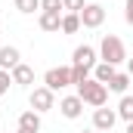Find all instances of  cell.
I'll return each mask as SVG.
<instances>
[{"instance_id": "obj_24", "label": "cell", "mask_w": 133, "mask_h": 133, "mask_svg": "<svg viewBox=\"0 0 133 133\" xmlns=\"http://www.w3.org/2000/svg\"><path fill=\"white\" fill-rule=\"evenodd\" d=\"M127 133H133V121H130V124H127Z\"/></svg>"}, {"instance_id": "obj_9", "label": "cell", "mask_w": 133, "mask_h": 133, "mask_svg": "<svg viewBox=\"0 0 133 133\" xmlns=\"http://www.w3.org/2000/svg\"><path fill=\"white\" fill-rule=\"evenodd\" d=\"M19 62H22V53H19L16 46H9V43L0 46V68H3V71H12Z\"/></svg>"}, {"instance_id": "obj_19", "label": "cell", "mask_w": 133, "mask_h": 133, "mask_svg": "<svg viewBox=\"0 0 133 133\" xmlns=\"http://www.w3.org/2000/svg\"><path fill=\"white\" fill-rule=\"evenodd\" d=\"M84 6H87V0H62V9L65 12H81Z\"/></svg>"}, {"instance_id": "obj_15", "label": "cell", "mask_w": 133, "mask_h": 133, "mask_svg": "<svg viewBox=\"0 0 133 133\" xmlns=\"http://www.w3.org/2000/svg\"><path fill=\"white\" fill-rule=\"evenodd\" d=\"M115 111H118V118H121V121H127V124H130V121H133V96H127V93H124Z\"/></svg>"}, {"instance_id": "obj_6", "label": "cell", "mask_w": 133, "mask_h": 133, "mask_svg": "<svg viewBox=\"0 0 133 133\" xmlns=\"http://www.w3.org/2000/svg\"><path fill=\"white\" fill-rule=\"evenodd\" d=\"M115 124H118V111H115V108H105V105H102V108L93 111V130L96 133L99 130H111Z\"/></svg>"}, {"instance_id": "obj_5", "label": "cell", "mask_w": 133, "mask_h": 133, "mask_svg": "<svg viewBox=\"0 0 133 133\" xmlns=\"http://www.w3.org/2000/svg\"><path fill=\"white\" fill-rule=\"evenodd\" d=\"M77 16H81V25L84 28H99L102 22H105V9H102L99 3H87Z\"/></svg>"}, {"instance_id": "obj_22", "label": "cell", "mask_w": 133, "mask_h": 133, "mask_svg": "<svg viewBox=\"0 0 133 133\" xmlns=\"http://www.w3.org/2000/svg\"><path fill=\"white\" fill-rule=\"evenodd\" d=\"M124 19H127V25H133V0H127V6H124Z\"/></svg>"}, {"instance_id": "obj_23", "label": "cell", "mask_w": 133, "mask_h": 133, "mask_svg": "<svg viewBox=\"0 0 133 133\" xmlns=\"http://www.w3.org/2000/svg\"><path fill=\"white\" fill-rule=\"evenodd\" d=\"M127 74L133 77V59H127Z\"/></svg>"}, {"instance_id": "obj_14", "label": "cell", "mask_w": 133, "mask_h": 133, "mask_svg": "<svg viewBox=\"0 0 133 133\" xmlns=\"http://www.w3.org/2000/svg\"><path fill=\"white\" fill-rule=\"evenodd\" d=\"M127 87H130V74H127V71H118V74L108 81V90H111V93H121V96H124Z\"/></svg>"}, {"instance_id": "obj_16", "label": "cell", "mask_w": 133, "mask_h": 133, "mask_svg": "<svg viewBox=\"0 0 133 133\" xmlns=\"http://www.w3.org/2000/svg\"><path fill=\"white\" fill-rule=\"evenodd\" d=\"M81 31V16L77 12H62V34H74Z\"/></svg>"}, {"instance_id": "obj_20", "label": "cell", "mask_w": 133, "mask_h": 133, "mask_svg": "<svg viewBox=\"0 0 133 133\" xmlns=\"http://www.w3.org/2000/svg\"><path fill=\"white\" fill-rule=\"evenodd\" d=\"M62 0H40V12H59Z\"/></svg>"}, {"instance_id": "obj_21", "label": "cell", "mask_w": 133, "mask_h": 133, "mask_svg": "<svg viewBox=\"0 0 133 133\" xmlns=\"http://www.w3.org/2000/svg\"><path fill=\"white\" fill-rule=\"evenodd\" d=\"M9 84H12V74L0 68V96H6V93H9Z\"/></svg>"}, {"instance_id": "obj_1", "label": "cell", "mask_w": 133, "mask_h": 133, "mask_svg": "<svg viewBox=\"0 0 133 133\" xmlns=\"http://www.w3.org/2000/svg\"><path fill=\"white\" fill-rule=\"evenodd\" d=\"M99 59L108 62V65H115V68L121 62H127V46H124V40L118 34H105L99 40Z\"/></svg>"}, {"instance_id": "obj_2", "label": "cell", "mask_w": 133, "mask_h": 133, "mask_svg": "<svg viewBox=\"0 0 133 133\" xmlns=\"http://www.w3.org/2000/svg\"><path fill=\"white\" fill-rule=\"evenodd\" d=\"M77 96L84 99V105H93V108H102V105L108 102V87H105V84H99L96 77H90V81L77 84Z\"/></svg>"}, {"instance_id": "obj_4", "label": "cell", "mask_w": 133, "mask_h": 133, "mask_svg": "<svg viewBox=\"0 0 133 133\" xmlns=\"http://www.w3.org/2000/svg\"><path fill=\"white\" fill-rule=\"evenodd\" d=\"M28 102H31V108L34 111H50V108H56V93L50 90V87H34L31 90V96H28Z\"/></svg>"}, {"instance_id": "obj_12", "label": "cell", "mask_w": 133, "mask_h": 133, "mask_svg": "<svg viewBox=\"0 0 133 133\" xmlns=\"http://www.w3.org/2000/svg\"><path fill=\"white\" fill-rule=\"evenodd\" d=\"M40 31H62V12H40Z\"/></svg>"}, {"instance_id": "obj_11", "label": "cell", "mask_w": 133, "mask_h": 133, "mask_svg": "<svg viewBox=\"0 0 133 133\" xmlns=\"http://www.w3.org/2000/svg\"><path fill=\"white\" fill-rule=\"evenodd\" d=\"M19 130H34V133H40V111H34V108L22 111V115H19Z\"/></svg>"}, {"instance_id": "obj_7", "label": "cell", "mask_w": 133, "mask_h": 133, "mask_svg": "<svg viewBox=\"0 0 133 133\" xmlns=\"http://www.w3.org/2000/svg\"><path fill=\"white\" fill-rule=\"evenodd\" d=\"M59 111L65 115L68 121H74V118H81L84 115V99L74 93V96H65V99H59Z\"/></svg>"}, {"instance_id": "obj_27", "label": "cell", "mask_w": 133, "mask_h": 133, "mask_svg": "<svg viewBox=\"0 0 133 133\" xmlns=\"http://www.w3.org/2000/svg\"><path fill=\"white\" fill-rule=\"evenodd\" d=\"M0 118H3V111H0Z\"/></svg>"}, {"instance_id": "obj_17", "label": "cell", "mask_w": 133, "mask_h": 133, "mask_svg": "<svg viewBox=\"0 0 133 133\" xmlns=\"http://www.w3.org/2000/svg\"><path fill=\"white\" fill-rule=\"evenodd\" d=\"M84 81H90V68L87 65H71V84L77 87V84H84Z\"/></svg>"}, {"instance_id": "obj_18", "label": "cell", "mask_w": 133, "mask_h": 133, "mask_svg": "<svg viewBox=\"0 0 133 133\" xmlns=\"http://www.w3.org/2000/svg\"><path fill=\"white\" fill-rule=\"evenodd\" d=\"M16 9L25 12V16H31L34 9H40V0H16Z\"/></svg>"}, {"instance_id": "obj_26", "label": "cell", "mask_w": 133, "mask_h": 133, "mask_svg": "<svg viewBox=\"0 0 133 133\" xmlns=\"http://www.w3.org/2000/svg\"><path fill=\"white\" fill-rule=\"evenodd\" d=\"M19 133H34V130H19Z\"/></svg>"}, {"instance_id": "obj_13", "label": "cell", "mask_w": 133, "mask_h": 133, "mask_svg": "<svg viewBox=\"0 0 133 133\" xmlns=\"http://www.w3.org/2000/svg\"><path fill=\"white\" fill-rule=\"evenodd\" d=\"M115 74H118V68L108 65V62H96V68H93V77H96L99 84H105V87H108V81H111Z\"/></svg>"}, {"instance_id": "obj_3", "label": "cell", "mask_w": 133, "mask_h": 133, "mask_svg": "<svg viewBox=\"0 0 133 133\" xmlns=\"http://www.w3.org/2000/svg\"><path fill=\"white\" fill-rule=\"evenodd\" d=\"M43 87H50L53 93H56V90H65V87H71V65L50 68V71L43 74Z\"/></svg>"}, {"instance_id": "obj_10", "label": "cell", "mask_w": 133, "mask_h": 133, "mask_svg": "<svg viewBox=\"0 0 133 133\" xmlns=\"http://www.w3.org/2000/svg\"><path fill=\"white\" fill-rule=\"evenodd\" d=\"M9 74H12V84H19V87H31L34 84V68L25 65V62H19Z\"/></svg>"}, {"instance_id": "obj_8", "label": "cell", "mask_w": 133, "mask_h": 133, "mask_svg": "<svg viewBox=\"0 0 133 133\" xmlns=\"http://www.w3.org/2000/svg\"><path fill=\"white\" fill-rule=\"evenodd\" d=\"M96 59H99V53H96L90 43H84V46H77V50L71 53V65H87V68H96Z\"/></svg>"}, {"instance_id": "obj_25", "label": "cell", "mask_w": 133, "mask_h": 133, "mask_svg": "<svg viewBox=\"0 0 133 133\" xmlns=\"http://www.w3.org/2000/svg\"><path fill=\"white\" fill-rule=\"evenodd\" d=\"M81 133H96V130H81Z\"/></svg>"}]
</instances>
